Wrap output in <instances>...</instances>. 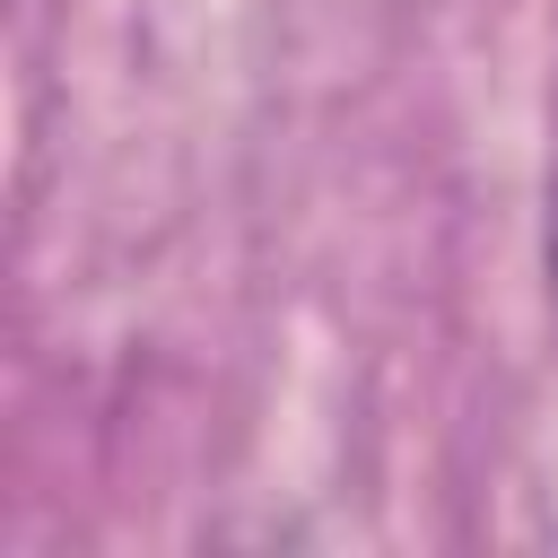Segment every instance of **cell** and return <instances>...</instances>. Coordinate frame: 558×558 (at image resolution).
I'll use <instances>...</instances> for the list:
<instances>
[{
  "instance_id": "6da1fadb",
  "label": "cell",
  "mask_w": 558,
  "mask_h": 558,
  "mask_svg": "<svg viewBox=\"0 0 558 558\" xmlns=\"http://www.w3.org/2000/svg\"><path fill=\"white\" fill-rule=\"evenodd\" d=\"M549 288H558V183H549Z\"/></svg>"
}]
</instances>
